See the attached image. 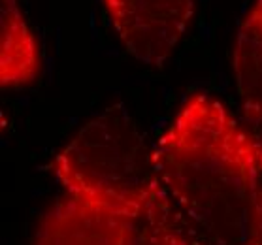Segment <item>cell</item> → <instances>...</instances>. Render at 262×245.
Masks as SVG:
<instances>
[{
  "instance_id": "cell-1",
  "label": "cell",
  "mask_w": 262,
  "mask_h": 245,
  "mask_svg": "<svg viewBox=\"0 0 262 245\" xmlns=\"http://www.w3.org/2000/svg\"><path fill=\"white\" fill-rule=\"evenodd\" d=\"M168 194L206 245H244L262 161L255 136L209 95L191 96L155 145Z\"/></svg>"
},
{
  "instance_id": "cell-2",
  "label": "cell",
  "mask_w": 262,
  "mask_h": 245,
  "mask_svg": "<svg viewBox=\"0 0 262 245\" xmlns=\"http://www.w3.org/2000/svg\"><path fill=\"white\" fill-rule=\"evenodd\" d=\"M51 172L66 196L126 221L176 208L155 147L121 104L87 121L55 155Z\"/></svg>"
},
{
  "instance_id": "cell-3",
  "label": "cell",
  "mask_w": 262,
  "mask_h": 245,
  "mask_svg": "<svg viewBox=\"0 0 262 245\" xmlns=\"http://www.w3.org/2000/svg\"><path fill=\"white\" fill-rule=\"evenodd\" d=\"M121 43L136 60L162 66L189 29L194 0H104Z\"/></svg>"
},
{
  "instance_id": "cell-4",
  "label": "cell",
  "mask_w": 262,
  "mask_h": 245,
  "mask_svg": "<svg viewBox=\"0 0 262 245\" xmlns=\"http://www.w3.org/2000/svg\"><path fill=\"white\" fill-rule=\"evenodd\" d=\"M34 245H126V219L64 196L40 221Z\"/></svg>"
},
{
  "instance_id": "cell-5",
  "label": "cell",
  "mask_w": 262,
  "mask_h": 245,
  "mask_svg": "<svg viewBox=\"0 0 262 245\" xmlns=\"http://www.w3.org/2000/svg\"><path fill=\"white\" fill-rule=\"evenodd\" d=\"M232 70L245 119L262 123V0H255L236 32Z\"/></svg>"
},
{
  "instance_id": "cell-6",
  "label": "cell",
  "mask_w": 262,
  "mask_h": 245,
  "mask_svg": "<svg viewBox=\"0 0 262 245\" xmlns=\"http://www.w3.org/2000/svg\"><path fill=\"white\" fill-rule=\"evenodd\" d=\"M38 42L19 0H0V85L4 89L27 85L38 76Z\"/></svg>"
},
{
  "instance_id": "cell-7",
  "label": "cell",
  "mask_w": 262,
  "mask_h": 245,
  "mask_svg": "<svg viewBox=\"0 0 262 245\" xmlns=\"http://www.w3.org/2000/svg\"><path fill=\"white\" fill-rule=\"evenodd\" d=\"M126 245H206L178 208L126 221Z\"/></svg>"
},
{
  "instance_id": "cell-8",
  "label": "cell",
  "mask_w": 262,
  "mask_h": 245,
  "mask_svg": "<svg viewBox=\"0 0 262 245\" xmlns=\"http://www.w3.org/2000/svg\"><path fill=\"white\" fill-rule=\"evenodd\" d=\"M244 245H262V172L258 189H256L255 208H253V215H251L249 234H247Z\"/></svg>"
},
{
  "instance_id": "cell-9",
  "label": "cell",
  "mask_w": 262,
  "mask_h": 245,
  "mask_svg": "<svg viewBox=\"0 0 262 245\" xmlns=\"http://www.w3.org/2000/svg\"><path fill=\"white\" fill-rule=\"evenodd\" d=\"M256 140V144H258V149H260V161H262V128L258 130V134L255 136Z\"/></svg>"
}]
</instances>
